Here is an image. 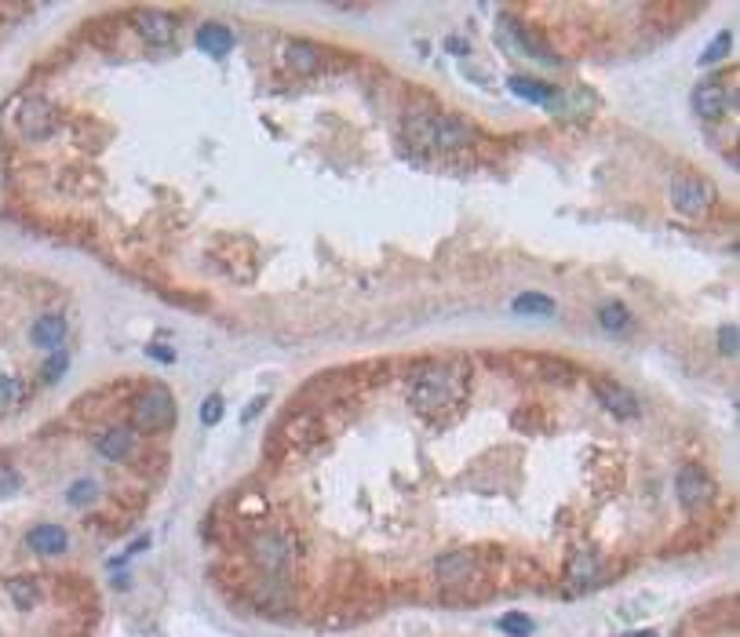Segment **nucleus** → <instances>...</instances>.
Here are the masks:
<instances>
[{"label": "nucleus", "instance_id": "f257e3e1", "mask_svg": "<svg viewBox=\"0 0 740 637\" xmlns=\"http://www.w3.org/2000/svg\"><path fill=\"white\" fill-rule=\"evenodd\" d=\"M459 393H463V383H459V375L449 365H427V368H419L416 379H412V390H409L412 405L419 412H438V408L452 405Z\"/></svg>", "mask_w": 740, "mask_h": 637}, {"label": "nucleus", "instance_id": "f03ea898", "mask_svg": "<svg viewBox=\"0 0 740 637\" xmlns=\"http://www.w3.org/2000/svg\"><path fill=\"white\" fill-rule=\"evenodd\" d=\"M175 419V401H172V393L161 386V383H153L150 390H142L135 397V405H132V426L142 430V433H161L168 430Z\"/></svg>", "mask_w": 740, "mask_h": 637}, {"label": "nucleus", "instance_id": "7ed1b4c3", "mask_svg": "<svg viewBox=\"0 0 740 637\" xmlns=\"http://www.w3.org/2000/svg\"><path fill=\"white\" fill-rule=\"evenodd\" d=\"M248 557L256 561V568L263 576H281L289 568V561L296 557V539L289 532H278V528H266L259 532L252 543H248Z\"/></svg>", "mask_w": 740, "mask_h": 637}, {"label": "nucleus", "instance_id": "20e7f679", "mask_svg": "<svg viewBox=\"0 0 740 637\" xmlns=\"http://www.w3.org/2000/svg\"><path fill=\"white\" fill-rule=\"evenodd\" d=\"M15 125H19L22 139L41 142V139H52V135H55V128H59V113H55V106H52L48 99L29 95V99H22V106H19V113H15Z\"/></svg>", "mask_w": 740, "mask_h": 637}, {"label": "nucleus", "instance_id": "39448f33", "mask_svg": "<svg viewBox=\"0 0 740 637\" xmlns=\"http://www.w3.org/2000/svg\"><path fill=\"white\" fill-rule=\"evenodd\" d=\"M675 492H679V503L686 510H700L712 503V492H715V481L708 477L704 466L696 463H682L679 473H675Z\"/></svg>", "mask_w": 740, "mask_h": 637}, {"label": "nucleus", "instance_id": "423d86ee", "mask_svg": "<svg viewBox=\"0 0 740 637\" xmlns=\"http://www.w3.org/2000/svg\"><path fill=\"white\" fill-rule=\"evenodd\" d=\"M132 26H135V33L142 36L150 48H172L175 36H179V22L168 12H161V8H142V12H135L132 15Z\"/></svg>", "mask_w": 740, "mask_h": 637}, {"label": "nucleus", "instance_id": "0eeeda50", "mask_svg": "<svg viewBox=\"0 0 740 637\" xmlns=\"http://www.w3.org/2000/svg\"><path fill=\"white\" fill-rule=\"evenodd\" d=\"M712 197H715L712 182H704L700 175H679L671 182V205L682 215H704L708 205H712Z\"/></svg>", "mask_w": 740, "mask_h": 637}, {"label": "nucleus", "instance_id": "6e6552de", "mask_svg": "<svg viewBox=\"0 0 740 637\" xmlns=\"http://www.w3.org/2000/svg\"><path fill=\"white\" fill-rule=\"evenodd\" d=\"M471 142H475V132L467 121H459V117H452V113L431 117V149L456 153V149H467Z\"/></svg>", "mask_w": 740, "mask_h": 637}, {"label": "nucleus", "instance_id": "1a4fd4ad", "mask_svg": "<svg viewBox=\"0 0 740 637\" xmlns=\"http://www.w3.org/2000/svg\"><path fill=\"white\" fill-rule=\"evenodd\" d=\"M503 41L515 44L522 55H533V59L548 62V66H555V62H558V55L540 41V33H536V29H529V26H522V22H515V19H503Z\"/></svg>", "mask_w": 740, "mask_h": 637}, {"label": "nucleus", "instance_id": "9d476101", "mask_svg": "<svg viewBox=\"0 0 740 637\" xmlns=\"http://www.w3.org/2000/svg\"><path fill=\"white\" fill-rule=\"evenodd\" d=\"M591 386H595V397H598V401H602L613 415H620V419H635V415H642L638 397H635L628 386H620V383H613V379H595Z\"/></svg>", "mask_w": 740, "mask_h": 637}, {"label": "nucleus", "instance_id": "9b49d317", "mask_svg": "<svg viewBox=\"0 0 740 637\" xmlns=\"http://www.w3.org/2000/svg\"><path fill=\"white\" fill-rule=\"evenodd\" d=\"M693 113L700 117V121H719V117H726V106L736 99H729V92L722 88V81H704V85H696L693 88Z\"/></svg>", "mask_w": 740, "mask_h": 637}, {"label": "nucleus", "instance_id": "f8f14e48", "mask_svg": "<svg viewBox=\"0 0 740 637\" xmlns=\"http://www.w3.org/2000/svg\"><path fill=\"white\" fill-rule=\"evenodd\" d=\"M95 452L110 463H125L135 452V426H106L95 437Z\"/></svg>", "mask_w": 740, "mask_h": 637}, {"label": "nucleus", "instance_id": "ddd939ff", "mask_svg": "<svg viewBox=\"0 0 740 637\" xmlns=\"http://www.w3.org/2000/svg\"><path fill=\"white\" fill-rule=\"evenodd\" d=\"M66 332H69V325H66V317H62V313H45V317H37V321H33L29 339H33V346H41V350H52V353H55V350L62 346Z\"/></svg>", "mask_w": 740, "mask_h": 637}, {"label": "nucleus", "instance_id": "4468645a", "mask_svg": "<svg viewBox=\"0 0 740 637\" xmlns=\"http://www.w3.org/2000/svg\"><path fill=\"white\" fill-rule=\"evenodd\" d=\"M435 572H438V579H442V583H449V586L471 583V576H475V557L467 553V550H452V553L438 557Z\"/></svg>", "mask_w": 740, "mask_h": 637}, {"label": "nucleus", "instance_id": "2eb2a0df", "mask_svg": "<svg viewBox=\"0 0 740 637\" xmlns=\"http://www.w3.org/2000/svg\"><path fill=\"white\" fill-rule=\"evenodd\" d=\"M233 44H238V36H233L230 26H223V22H205V26L198 29V48L208 52V55H215V59L230 55Z\"/></svg>", "mask_w": 740, "mask_h": 637}, {"label": "nucleus", "instance_id": "dca6fc26", "mask_svg": "<svg viewBox=\"0 0 740 637\" xmlns=\"http://www.w3.org/2000/svg\"><path fill=\"white\" fill-rule=\"evenodd\" d=\"M252 597H256V605L278 612V609H289V601H292V586H289L281 576H263L259 586L252 590Z\"/></svg>", "mask_w": 740, "mask_h": 637}, {"label": "nucleus", "instance_id": "f3484780", "mask_svg": "<svg viewBox=\"0 0 740 637\" xmlns=\"http://www.w3.org/2000/svg\"><path fill=\"white\" fill-rule=\"evenodd\" d=\"M285 62L296 73H318L325 66V52L310 41H292V44H285Z\"/></svg>", "mask_w": 740, "mask_h": 637}, {"label": "nucleus", "instance_id": "a211bd4d", "mask_svg": "<svg viewBox=\"0 0 740 637\" xmlns=\"http://www.w3.org/2000/svg\"><path fill=\"white\" fill-rule=\"evenodd\" d=\"M598 576H602L598 553H595V550H576V553H573V561H569V568H565V579H569L573 586H591Z\"/></svg>", "mask_w": 740, "mask_h": 637}, {"label": "nucleus", "instance_id": "6ab92c4d", "mask_svg": "<svg viewBox=\"0 0 740 637\" xmlns=\"http://www.w3.org/2000/svg\"><path fill=\"white\" fill-rule=\"evenodd\" d=\"M26 546L29 550H37V553H62L66 546H69V536H66V528L62 525H37L29 536H26Z\"/></svg>", "mask_w": 740, "mask_h": 637}, {"label": "nucleus", "instance_id": "aec40b11", "mask_svg": "<svg viewBox=\"0 0 740 637\" xmlns=\"http://www.w3.org/2000/svg\"><path fill=\"white\" fill-rule=\"evenodd\" d=\"M511 92L518 95V99H525V102H536V106H551L555 102V85H543V81H536V77H511Z\"/></svg>", "mask_w": 740, "mask_h": 637}, {"label": "nucleus", "instance_id": "412c9836", "mask_svg": "<svg viewBox=\"0 0 740 637\" xmlns=\"http://www.w3.org/2000/svg\"><path fill=\"white\" fill-rule=\"evenodd\" d=\"M4 590H8L12 601H15V609H22V612L37 605V583H33V579H26V576L8 579V583H4Z\"/></svg>", "mask_w": 740, "mask_h": 637}, {"label": "nucleus", "instance_id": "4be33fe9", "mask_svg": "<svg viewBox=\"0 0 740 637\" xmlns=\"http://www.w3.org/2000/svg\"><path fill=\"white\" fill-rule=\"evenodd\" d=\"M511 306H515V313H529V317H551V313H555V299H548V295H536V292H525V295H518Z\"/></svg>", "mask_w": 740, "mask_h": 637}, {"label": "nucleus", "instance_id": "5701e85b", "mask_svg": "<svg viewBox=\"0 0 740 637\" xmlns=\"http://www.w3.org/2000/svg\"><path fill=\"white\" fill-rule=\"evenodd\" d=\"M598 321H602L606 332H624V328L631 325V310H628L624 302H606V306L598 310Z\"/></svg>", "mask_w": 740, "mask_h": 637}, {"label": "nucleus", "instance_id": "b1692460", "mask_svg": "<svg viewBox=\"0 0 740 637\" xmlns=\"http://www.w3.org/2000/svg\"><path fill=\"white\" fill-rule=\"evenodd\" d=\"M95 496H99V481H92V477H81V481L69 485L66 503L69 506H88V503H95Z\"/></svg>", "mask_w": 740, "mask_h": 637}, {"label": "nucleus", "instance_id": "393cba45", "mask_svg": "<svg viewBox=\"0 0 740 637\" xmlns=\"http://www.w3.org/2000/svg\"><path fill=\"white\" fill-rule=\"evenodd\" d=\"M26 397V383L19 375H0V408H15Z\"/></svg>", "mask_w": 740, "mask_h": 637}, {"label": "nucleus", "instance_id": "a878e982", "mask_svg": "<svg viewBox=\"0 0 740 637\" xmlns=\"http://www.w3.org/2000/svg\"><path fill=\"white\" fill-rule=\"evenodd\" d=\"M729 48H733V33L729 29H722L715 41L704 48V55H700V66H715V62H722L726 55H729Z\"/></svg>", "mask_w": 740, "mask_h": 637}, {"label": "nucleus", "instance_id": "bb28decb", "mask_svg": "<svg viewBox=\"0 0 740 637\" xmlns=\"http://www.w3.org/2000/svg\"><path fill=\"white\" fill-rule=\"evenodd\" d=\"M500 630L508 637H529L533 633V619L522 616V612H508V616H500Z\"/></svg>", "mask_w": 740, "mask_h": 637}, {"label": "nucleus", "instance_id": "cd10ccee", "mask_svg": "<svg viewBox=\"0 0 740 637\" xmlns=\"http://www.w3.org/2000/svg\"><path fill=\"white\" fill-rule=\"evenodd\" d=\"M22 488V473L12 463H0V496H15Z\"/></svg>", "mask_w": 740, "mask_h": 637}, {"label": "nucleus", "instance_id": "c85d7f7f", "mask_svg": "<svg viewBox=\"0 0 740 637\" xmlns=\"http://www.w3.org/2000/svg\"><path fill=\"white\" fill-rule=\"evenodd\" d=\"M219 419H223V397L212 393V397H205V405H201V423L205 426H215Z\"/></svg>", "mask_w": 740, "mask_h": 637}, {"label": "nucleus", "instance_id": "c756f323", "mask_svg": "<svg viewBox=\"0 0 740 637\" xmlns=\"http://www.w3.org/2000/svg\"><path fill=\"white\" fill-rule=\"evenodd\" d=\"M736 343H740L736 325H722V328H719V350H722L726 357H736Z\"/></svg>", "mask_w": 740, "mask_h": 637}, {"label": "nucleus", "instance_id": "7c9ffc66", "mask_svg": "<svg viewBox=\"0 0 740 637\" xmlns=\"http://www.w3.org/2000/svg\"><path fill=\"white\" fill-rule=\"evenodd\" d=\"M66 365H69V357H66L62 350H55V353L48 357V365H45V379H48V383H55V379L66 372Z\"/></svg>", "mask_w": 740, "mask_h": 637}, {"label": "nucleus", "instance_id": "2f4dec72", "mask_svg": "<svg viewBox=\"0 0 740 637\" xmlns=\"http://www.w3.org/2000/svg\"><path fill=\"white\" fill-rule=\"evenodd\" d=\"M146 353H150V357H158V361H165V365H172V361H175V353H172V350H165V346H146Z\"/></svg>", "mask_w": 740, "mask_h": 637}, {"label": "nucleus", "instance_id": "473e14b6", "mask_svg": "<svg viewBox=\"0 0 740 637\" xmlns=\"http://www.w3.org/2000/svg\"><path fill=\"white\" fill-rule=\"evenodd\" d=\"M620 637H656L653 630H631V633H620Z\"/></svg>", "mask_w": 740, "mask_h": 637}]
</instances>
